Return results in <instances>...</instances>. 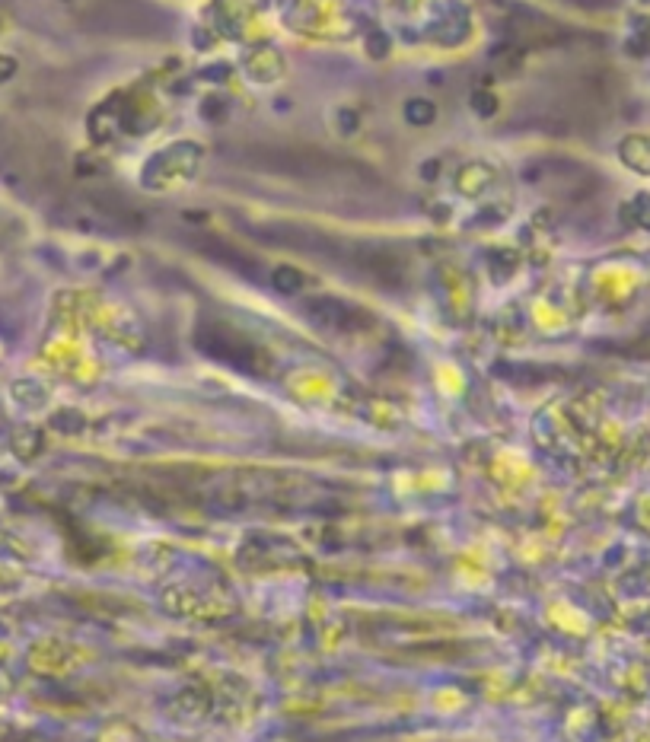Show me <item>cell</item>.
<instances>
[{"label": "cell", "instance_id": "1", "mask_svg": "<svg viewBox=\"0 0 650 742\" xmlns=\"http://www.w3.org/2000/svg\"><path fill=\"white\" fill-rule=\"evenodd\" d=\"M243 160L255 169L278 172V176L294 179H325V176H348V172L361 169L348 160L329 157V153L316 150H287V147H249Z\"/></svg>", "mask_w": 650, "mask_h": 742}, {"label": "cell", "instance_id": "2", "mask_svg": "<svg viewBox=\"0 0 650 742\" xmlns=\"http://www.w3.org/2000/svg\"><path fill=\"white\" fill-rule=\"evenodd\" d=\"M434 109L431 106H421V102H412L408 106V118H412V125H421V122H431Z\"/></svg>", "mask_w": 650, "mask_h": 742}]
</instances>
